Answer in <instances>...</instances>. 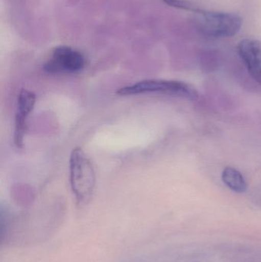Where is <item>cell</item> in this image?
<instances>
[{"mask_svg":"<svg viewBox=\"0 0 261 262\" xmlns=\"http://www.w3.org/2000/svg\"><path fill=\"white\" fill-rule=\"evenodd\" d=\"M70 188L78 203L84 204L91 199L96 185L94 167L81 148L72 151L69 160Z\"/></svg>","mask_w":261,"mask_h":262,"instance_id":"obj_1","label":"cell"},{"mask_svg":"<svg viewBox=\"0 0 261 262\" xmlns=\"http://www.w3.org/2000/svg\"><path fill=\"white\" fill-rule=\"evenodd\" d=\"M85 64V57L80 51L70 46H60L53 49L43 69L53 75L75 74L82 71Z\"/></svg>","mask_w":261,"mask_h":262,"instance_id":"obj_4","label":"cell"},{"mask_svg":"<svg viewBox=\"0 0 261 262\" xmlns=\"http://www.w3.org/2000/svg\"><path fill=\"white\" fill-rule=\"evenodd\" d=\"M116 94L121 96H132L144 94H162L190 99H196L198 97L197 91L190 84L182 81L162 79L144 80L121 88Z\"/></svg>","mask_w":261,"mask_h":262,"instance_id":"obj_3","label":"cell"},{"mask_svg":"<svg viewBox=\"0 0 261 262\" xmlns=\"http://www.w3.org/2000/svg\"><path fill=\"white\" fill-rule=\"evenodd\" d=\"M162 1L169 6H173L176 9H182V10L193 11V12H196L199 9L193 6L189 2L185 1V0H162Z\"/></svg>","mask_w":261,"mask_h":262,"instance_id":"obj_8","label":"cell"},{"mask_svg":"<svg viewBox=\"0 0 261 262\" xmlns=\"http://www.w3.org/2000/svg\"><path fill=\"white\" fill-rule=\"evenodd\" d=\"M35 96L34 92L26 89H21L18 95L16 116H15L14 143L18 148H22L24 144V135L26 130V121L31 112L33 110L35 104Z\"/></svg>","mask_w":261,"mask_h":262,"instance_id":"obj_5","label":"cell"},{"mask_svg":"<svg viewBox=\"0 0 261 262\" xmlns=\"http://www.w3.org/2000/svg\"><path fill=\"white\" fill-rule=\"evenodd\" d=\"M195 13L196 29L208 38H229L239 33L242 29V19L237 14L202 9Z\"/></svg>","mask_w":261,"mask_h":262,"instance_id":"obj_2","label":"cell"},{"mask_svg":"<svg viewBox=\"0 0 261 262\" xmlns=\"http://www.w3.org/2000/svg\"><path fill=\"white\" fill-rule=\"evenodd\" d=\"M238 52L251 76L261 84V42L246 38L238 46Z\"/></svg>","mask_w":261,"mask_h":262,"instance_id":"obj_6","label":"cell"},{"mask_svg":"<svg viewBox=\"0 0 261 262\" xmlns=\"http://www.w3.org/2000/svg\"><path fill=\"white\" fill-rule=\"evenodd\" d=\"M222 180L233 192L242 193L248 188L246 180L240 171L235 168L228 166L222 172Z\"/></svg>","mask_w":261,"mask_h":262,"instance_id":"obj_7","label":"cell"}]
</instances>
